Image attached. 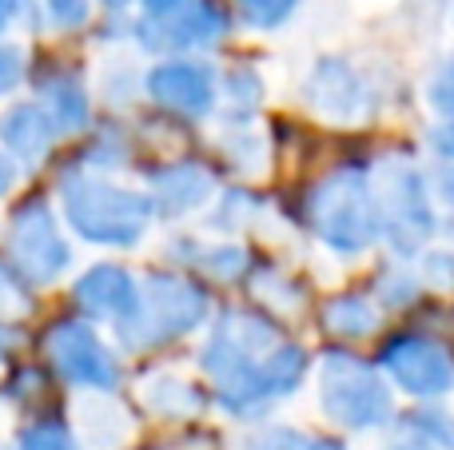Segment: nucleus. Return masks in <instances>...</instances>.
<instances>
[{
    "label": "nucleus",
    "instance_id": "nucleus-11",
    "mask_svg": "<svg viewBox=\"0 0 454 450\" xmlns=\"http://www.w3.org/2000/svg\"><path fill=\"white\" fill-rule=\"evenodd\" d=\"M144 96L180 120H207L220 112V68L207 56H156L144 72Z\"/></svg>",
    "mask_w": 454,
    "mask_h": 450
},
{
    "label": "nucleus",
    "instance_id": "nucleus-4",
    "mask_svg": "<svg viewBox=\"0 0 454 450\" xmlns=\"http://www.w3.org/2000/svg\"><path fill=\"white\" fill-rule=\"evenodd\" d=\"M212 311H215L212 291L200 279L184 275V271L152 268L140 279L132 311L112 327L116 347L124 355H148V351L172 347V343L204 331L212 323Z\"/></svg>",
    "mask_w": 454,
    "mask_h": 450
},
{
    "label": "nucleus",
    "instance_id": "nucleus-14",
    "mask_svg": "<svg viewBox=\"0 0 454 450\" xmlns=\"http://www.w3.org/2000/svg\"><path fill=\"white\" fill-rule=\"evenodd\" d=\"M136 291H140V275H132V268L100 260L76 275V283H72V307L88 323L116 327L132 311Z\"/></svg>",
    "mask_w": 454,
    "mask_h": 450
},
{
    "label": "nucleus",
    "instance_id": "nucleus-17",
    "mask_svg": "<svg viewBox=\"0 0 454 450\" xmlns=\"http://www.w3.org/2000/svg\"><path fill=\"white\" fill-rule=\"evenodd\" d=\"M168 252L176 255V263H184V268L215 279V283H243L247 271H251V263H255L247 255V247L227 244V239L207 244V239H196V236H176L172 244H168Z\"/></svg>",
    "mask_w": 454,
    "mask_h": 450
},
{
    "label": "nucleus",
    "instance_id": "nucleus-16",
    "mask_svg": "<svg viewBox=\"0 0 454 450\" xmlns=\"http://www.w3.org/2000/svg\"><path fill=\"white\" fill-rule=\"evenodd\" d=\"M60 140L64 132L40 100H12L0 112V148L20 167H40Z\"/></svg>",
    "mask_w": 454,
    "mask_h": 450
},
{
    "label": "nucleus",
    "instance_id": "nucleus-20",
    "mask_svg": "<svg viewBox=\"0 0 454 450\" xmlns=\"http://www.w3.org/2000/svg\"><path fill=\"white\" fill-rule=\"evenodd\" d=\"M263 76L251 64H231L220 72V112L227 124H243V120L259 116V104H263Z\"/></svg>",
    "mask_w": 454,
    "mask_h": 450
},
{
    "label": "nucleus",
    "instance_id": "nucleus-42",
    "mask_svg": "<svg viewBox=\"0 0 454 450\" xmlns=\"http://www.w3.org/2000/svg\"><path fill=\"white\" fill-rule=\"evenodd\" d=\"M12 343H16V327L0 323V363H4V359H8V351H12Z\"/></svg>",
    "mask_w": 454,
    "mask_h": 450
},
{
    "label": "nucleus",
    "instance_id": "nucleus-44",
    "mask_svg": "<svg viewBox=\"0 0 454 450\" xmlns=\"http://www.w3.org/2000/svg\"><path fill=\"white\" fill-rule=\"evenodd\" d=\"M391 450H434V446H423V443H399V446H391Z\"/></svg>",
    "mask_w": 454,
    "mask_h": 450
},
{
    "label": "nucleus",
    "instance_id": "nucleus-21",
    "mask_svg": "<svg viewBox=\"0 0 454 450\" xmlns=\"http://www.w3.org/2000/svg\"><path fill=\"white\" fill-rule=\"evenodd\" d=\"M247 283H251L255 303L267 311V315H275V319H279V315H295V311L303 307V299H307L303 287H299L283 268H275V263H251Z\"/></svg>",
    "mask_w": 454,
    "mask_h": 450
},
{
    "label": "nucleus",
    "instance_id": "nucleus-19",
    "mask_svg": "<svg viewBox=\"0 0 454 450\" xmlns=\"http://www.w3.org/2000/svg\"><path fill=\"white\" fill-rule=\"evenodd\" d=\"M140 403L148 407L156 419H196L207 407V395L200 391V383L156 371V375H144L140 379Z\"/></svg>",
    "mask_w": 454,
    "mask_h": 450
},
{
    "label": "nucleus",
    "instance_id": "nucleus-5",
    "mask_svg": "<svg viewBox=\"0 0 454 450\" xmlns=\"http://www.w3.org/2000/svg\"><path fill=\"white\" fill-rule=\"evenodd\" d=\"M319 411L343 431H379L395 423V387L375 359L355 355L351 347H327L315 367Z\"/></svg>",
    "mask_w": 454,
    "mask_h": 450
},
{
    "label": "nucleus",
    "instance_id": "nucleus-7",
    "mask_svg": "<svg viewBox=\"0 0 454 450\" xmlns=\"http://www.w3.org/2000/svg\"><path fill=\"white\" fill-rule=\"evenodd\" d=\"M44 363L56 371V379L88 395H116L124 387V363L120 351L88 323L84 315H60L44 323L40 331Z\"/></svg>",
    "mask_w": 454,
    "mask_h": 450
},
{
    "label": "nucleus",
    "instance_id": "nucleus-25",
    "mask_svg": "<svg viewBox=\"0 0 454 450\" xmlns=\"http://www.w3.org/2000/svg\"><path fill=\"white\" fill-rule=\"evenodd\" d=\"M231 12L239 16L243 28L251 32H279L299 16L303 0H227Z\"/></svg>",
    "mask_w": 454,
    "mask_h": 450
},
{
    "label": "nucleus",
    "instance_id": "nucleus-28",
    "mask_svg": "<svg viewBox=\"0 0 454 450\" xmlns=\"http://www.w3.org/2000/svg\"><path fill=\"white\" fill-rule=\"evenodd\" d=\"M259 212V196H251V191H223V196H215V207H212V228L220 231V236H227V231H239L247 228V220Z\"/></svg>",
    "mask_w": 454,
    "mask_h": 450
},
{
    "label": "nucleus",
    "instance_id": "nucleus-29",
    "mask_svg": "<svg viewBox=\"0 0 454 450\" xmlns=\"http://www.w3.org/2000/svg\"><path fill=\"white\" fill-rule=\"evenodd\" d=\"M247 124L251 120L223 128V140H220L227 164H235L239 172H255V167H263V144H259V132H251Z\"/></svg>",
    "mask_w": 454,
    "mask_h": 450
},
{
    "label": "nucleus",
    "instance_id": "nucleus-34",
    "mask_svg": "<svg viewBox=\"0 0 454 450\" xmlns=\"http://www.w3.org/2000/svg\"><path fill=\"white\" fill-rule=\"evenodd\" d=\"M44 367H36V363H28V367H16L12 371V379H8V387H4V395L12 399V403H28V399H40L44 395Z\"/></svg>",
    "mask_w": 454,
    "mask_h": 450
},
{
    "label": "nucleus",
    "instance_id": "nucleus-23",
    "mask_svg": "<svg viewBox=\"0 0 454 450\" xmlns=\"http://www.w3.org/2000/svg\"><path fill=\"white\" fill-rule=\"evenodd\" d=\"M128 151H132V140H128L120 128H96L72 164L84 167V172L112 175V172H120V167H128Z\"/></svg>",
    "mask_w": 454,
    "mask_h": 450
},
{
    "label": "nucleus",
    "instance_id": "nucleus-27",
    "mask_svg": "<svg viewBox=\"0 0 454 450\" xmlns=\"http://www.w3.org/2000/svg\"><path fill=\"white\" fill-rule=\"evenodd\" d=\"M407 435H415L423 446L454 450V415L439 403H419V411L407 419Z\"/></svg>",
    "mask_w": 454,
    "mask_h": 450
},
{
    "label": "nucleus",
    "instance_id": "nucleus-43",
    "mask_svg": "<svg viewBox=\"0 0 454 450\" xmlns=\"http://www.w3.org/2000/svg\"><path fill=\"white\" fill-rule=\"evenodd\" d=\"M303 450H347V446L339 443V438H311Z\"/></svg>",
    "mask_w": 454,
    "mask_h": 450
},
{
    "label": "nucleus",
    "instance_id": "nucleus-18",
    "mask_svg": "<svg viewBox=\"0 0 454 450\" xmlns=\"http://www.w3.org/2000/svg\"><path fill=\"white\" fill-rule=\"evenodd\" d=\"M319 327L339 343H363L383 327V307L375 303L371 291H335L323 299L319 307Z\"/></svg>",
    "mask_w": 454,
    "mask_h": 450
},
{
    "label": "nucleus",
    "instance_id": "nucleus-6",
    "mask_svg": "<svg viewBox=\"0 0 454 450\" xmlns=\"http://www.w3.org/2000/svg\"><path fill=\"white\" fill-rule=\"evenodd\" d=\"M375 207H379V239L395 260H419L439 236L434 188L427 172L411 156H387L375 164Z\"/></svg>",
    "mask_w": 454,
    "mask_h": 450
},
{
    "label": "nucleus",
    "instance_id": "nucleus-30",
    "mask_svg": "<svg viewBox=\"0 0 454 450\" xmlns=\"http://www.w3.org/2000/svg\"><path fill=\"white\" fill-rule=\"evenodd\" d=\"M32 80V60H28V48L20 40H0V100L12 92H20L24 84Z\"/></svg>",
    "mask_w": 454,
    "mask_h": 450
},
{
    "label": "nucleus",
    "instance_id": "nucleus-37",
    "mask_svg": "<svg viewBox=\"0 0 454 450\" xmlns=\"http://www.w3.org/2000/svg\"><path fill=\"white\" fill-rule=\"evenodd\" d=\"M431 151L442 164H454V116H447L442 124L431 128Z\"/></svg>",
    "mask_w": 454,
    "mask_h": 450
},
{
    "label": "nucleus",
    "instance_id": "nucleus-35",
    "mask_svg": "<svg viewBox=\"0 0 454 450\" xmlns=\"http://www.w3.org/2000/svg\"><path fill=\"white\" fill-rule=\"evenodd\" d=\"M40 12V0H0V40L16 28H32Z\"/></svg>",
    "mask_w": 454,
    "mask_h": 450
},
{
    "label": "nucleus",
    "instance_id": "nucleus-3",
    "mask_svg": "<svg viewBox=\"0 0 454 450\" xmlns=\"http://www.w3.org/2000/svg\"><path fill=\"white\" fill-rule=\"evenodd\" d=\"M303 220L323 252L335 260H359L379 244L375 167L363 159L323 172L303 196Z\"/></svg>",
    "mask_w": 454,
    "mask_h": 450
},
{
    "label": "nucleus",
    "instance_id": "nucleus-39",
    "mask_svg": "<svg viewBox=\"0 0 454 450\" xmlns=\"http://www.w3.org/2000/svg\"><path fill=\"white\" fill-rule=\"evenodd\" d=\"M431 188H434V196H439L442 204H447L450 212H454V164H442L439 172H434Z\"/></svg>",
    "mask_w": 454,
    "mask_h": 450
},
{
    "label": "nucleus",
    "instance_id": "nucleus-12",
    "mask_svg": "<svg viewBox=\"0 0 454 450\" xmlns=\"http://www.w3.org/2000/svg\"><path fill=\"white\" fill-rule=\"evenodd\" d=\"M299 96L315 116L331 120V124H363L379 108V96L371 88L367 72L347 56H319L307 68Z\"/></svg>",
    "mask_w": 454,
    "mask_h": 450
},
{
    "label": "nucleus",
    "instance_id": "nucleus-38",
    "mask_svg": "<svg viewBox=\"0 0 454 450\" xmlns=\"http://www.w3.org/2000/svg\"><path fill=\"white\" fill-rule=\"evenodd\" d=\"M16 183H20V164H16V159L8 156L4 148H0V199L12 196Z\"/></svg>",
    "mask_w": 454,
    "mask_h": 450
},
{
    "label": "nucleus",
    "instance_id": "nucleus-15",
    "mask_svg": "<svg viewBox=\"0 0 454 450\" xmlns=\"http://www.w3.org/2000/svg\"><path fill=\"white\" fill-rule=\"evenodd\" d=\"M148 196L156 220H184L215 199V172L204 159H172L148 172Z\"/></svg>",
    "mask_w": 454,
    "mask_h": 450
},
{
    "label": "nucleus",
    "instance_id": "nucleus-40",
    "mask_svg": "<svg viewBox=\"0 0 454 450\" xmlns=\"http://www.w3.org/2000/svg\"><path fill=\"white\" fill-rule=\"evenodd\" d=\"M136 4H140V16H168L176 8H184L188 0H136Z\"/></svg>",
    "mask_w": 454,
    "mask_h": 450
},
{
    "label": "nucleus",
    "instance_id": "nucleus-32",
    "mask_svg": "<svg viewBox=\"0 0 454 450\" xmlns=\"http://www.w3.org/2000/svg\"><path fill=\"white\" fill-rule=\"evenodd\" d=\"M427 104H431L434 116H454V48L442 56V64L431 72L427 80Z\"/></svg>",
    "mask_w": 454,
    "mask_h": 450
},
{
    "label": "nucleus",
    "instance_id": "nucleus-10",
    "mask_svg": "<svg viewBox=\"0 0 454 450\" xmlns=\"http://www.w3.org/2000/svg\"><path fill=\"white\" fill-rule=\"evenodd\" d=\"M231 8L220 0H188L168 16H136L132 40L152 56H204L231 36Z\"/></svg>",
    "mask_w": 454,
    "mask_h": 450
},
{
    "label": "nucleus",
    "instance_id": "nucleus-9",
    "mask_svg": "<svg viewBox=\"0 0 454 450\" xmlns=\"http://www.w3.org/2000/svg\"><path fill=\"white\" fill-rule=\"evenodd\" d=\"M375 363L387 383L415 403H442L454 391V351L419 327L387 335L379 343Z\"/></svg>",
    "mask_w": 454,
    "mask_h": 450
},
{
    "label": "nucleus",
    "instance_id": "nucleus-13",
    "mask_svg": "<svg viewBox=\"0 0 454 450\" xmlns=\"http://www.w3.org/2000/svg\"><path fill=\"white\" fill-rule=\"evenodd\" d=\"M32 92L36 100L48 108V116L56 120L64 136H84L96 120V104L92 92H88V80L76 64L64 60H36L32 68Z\"/></svg>",
    "mask_w": 454,
    "mask_h": 450
},
{
    "label": "nucleus",
    "instance_id": "nucleus-33",
    "mask_svg": "<svg viewBox=\"0 0 454 450\" xmlns=\"http://www.w3.org/2000/svg\"><path fill=\"white\" fill-rule=\"evenodd\" d=\"M419 279H423V287H434V291H454V252L427 247L419 255Z\"/></svg>",
    "mask_w": 454,
    "mask_h": 450
},
{
    "label": "nucleus",
    "instance_id": "nucleus-24",
    "mask_svg": "<svg viewBox=\"0 0 454 450\" xmlns=\"http://www.w3.org/2000/svg\"><path fill=\"white\" fill-rule=\"evenodd\" d=\"M36 315V287L20 275L8 255H0V323L20 327Z\"/></svg>",
    "mask_w": 454,
    "mask_h": 450
},
{
    "label": "nucleus",
    "instance_id": "nucleus-22",
    "mask_svg": "<svg viewBox=\"0 0 454 450\" xmlns=\"http://www.w3.org/2000/svg\"><path fill=\"white\" fill-rule=\"evenodd\" d=\"M367 291L383 311H411L423 299V279H419V268H411V260H387Z\"/></svg>",
    "mask_w": 454,
    "mask_h": 450
},
{
    "label": "nucleus",
    "instance_id": "nucleus-1",
    "mask_svg": "<svg viewBox=\"0 0 454 450\" xmlns=\"http://www.w3.org/2000/svg\"><path fill=\"white\" fill-rule=\"evenodd\" d=\"M207 327L212 331L200 347V371L212 383L220 411L231 419H263L311 375L307 347L287 339L279 319L267 315L263 307H223Z\"/></svg>",
    "mask_w": 454,
    "mask_h": 450
},
{
    "label": "nucleus",
    "instance_id": "nucleus-36",
    "mask_svg": "<svg viewBox=\"0 0 454 450\" xmlns=\"http://www.w3.org/2000/svg\"><path fill=\"white\" fill-rule=\"evenodd\" d=\"M303 446H307V438L291 427H263L259 435H251L243 443V450H303Z\"/></svg>",
    "mask_w": 454,
    "mask_h": 450
},
{
    "label": "nucleus",
    "instance_id": "nucleus-31",
    "mask_svg": "<svg viewBox=\"0 0 454 450\" xmlns=\"http://www.w3.org/2000/svg\"><path fill=\"white\" fill-rule=\"evenodd\" d=\"M40 12L56 32H84L96 16V0H40Z\"/></svg>",
    "mask_w": 454,
    "mask_h": 450
},
{
    "label": "nucleus",
    "instance_id": "nucleus-41",
    "mask_svg": "<svg viewBox=\"0 0 454 450\" xmlns=\"http://www.w3.org/2000/svg\"><path fill=\"white\" fill-rule=\"evenodd\" d=\"M96 4H100V12H104V16H124L128 8L136 4V0H96Z\"/></svg>",
    "mask_w": 454,
    "mask_h": 450
},
{
    "label": "nucleus",
    "instance_id": "nucleus-2",
    "mask_svg": "<svg viewBox=\"0 0 454 450\" xmlns=\"http://www.w3.org/2000/svg\"><path fill=\"white\" fill-rule=\"evenodd\" d=\"M60 196V220L76 239L108 252H132L144 244V236L156 223L152 196L140 188H128L116 175L84 172L68 164L56 180Z\"/></svg>",
    "mask_w": 454,
    "mask_h": 450
},
{
    "label": "nucleus",
    "instance_id": "nucleus-26",
    "mask_svg": "<svg viewBox=\"0 0 454 450\" xmlns=\"http://www.w3.org/2000/svg\"><path fill=\"white\" fill-rule=\"evenodd\" d=\"M16 450H80L76 431L60 415H36L16 435Z\"/></svg>",
    "mask_w": 454,
    "mask_h": 450
},
{
    "label": "nucleus",
    "instance_id": "nucleus-8",
    "mask_svg": "<svg viewBox=\"0 0 454 450\" xmlns=\"http://www.w3.org/2000/svg\"><path fill=\"white\" fill-rule=\"evenodd\" d=\"M4 255L32 287H52L72 271V239L48 196H24L4 223Z\"/></svg>",
    "mask_w": 454,
    "mask_h": 450
}]
</instances>
